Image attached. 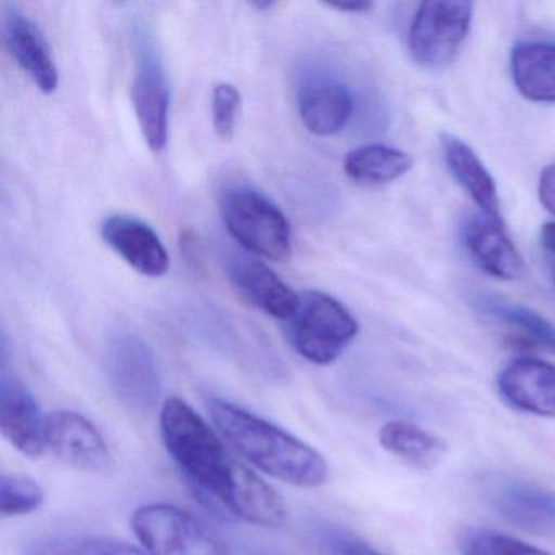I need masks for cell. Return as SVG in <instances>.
Masks as SVG:
<instances>
[{"label":"cell","instance_id":"obj_1","mask_svg":"<svg viewBox=\"0 0 555 555\" xmlns=\"http://www.w3.org/2000/svg\"><path fill=\"white\" fill-rule=\"evenodd\" d=\"M207 411L220 437L261 473L301 489H317L330 480L323 454L284 428L223 399L207 401Z\"/></svg>","mask_w":555,"mask_h":555},{"label":"cell","instance_id":"obj_2","mask_svg":"<svg viewBox=\"0 0 555 555\" xmlns=\"http://www.w3.org/2000/svg\"><path fill=\"white\" fill-rule=\"evenodd\" d=\"M160 431L168 454L191 487L225 508L242 461L227 451L219 431L180 396L162 405Z\"/></svg>","mask_w":555,"mask_h":555},{"label":"cell","instance_id":"obj_3","mask_svg":"<svg viewBox=\"0 0 555 555\" xmlns=\"http://www.w3.org/2000/svg\"><path fill=\"white\" fill-rule=\"evenodd\" d=\"M225 229L246 251L285 262L294 253V233L285 214L253 188H230L220 199Z\"/></svg>","mask_w":555,"mask_h":555},{"label":"cell","instance_id":"obj_4","mask_svg":"<svg viewBox=\"0 0 555 555\" xmlns=\"http://www.w3.org/2000/svg\"><path fill=\"white\" fill-rule=\"evenodd\" d=\"M288 343L297 353L317 365H330L343 356L359 334V323L336 298L307 291L294 317L287 321Z\"/></svg>","mask_w":555,"mask_h":555},{"label":"cell","instance_id":"obj_5","mask_svg":"<svg viewBox=\"0 0 555 555\" xmlns=\"http://www.w3.org/2000/svg\"><path fill=\"white\" fill-rule=\"evenodd\" d=\"M131 526L149 555H233L217 532L193 513L170 503L139 506Z\"/></svg>","mask_w":555,"mask_h":555},{"label":"cell","instance_id":"obj_6","mask_svg":"<svg viewBox=\"0 0 555 555\" xmlns=\"http://www.w3.org/2000/svg\"><path fill=\"white\" fill-rule=\"evenodd\" d=\"M473 4L464 0L422 2L409 28V51L415 63L441 69L453 63L469 34Z\"/></svg>","mask_w":555,"mask_h":555},{"label":"cell","instance_id":"obj_7","mask_svg":"<svg viewBox=\"0 0 555 555\" xmlns=\"http://www.w3.org/2000/svg\"><path fill=\"white\" fill-rule=\"evenodd\" d=\"M106 376L116 398L135 412H149L160 398L154 353L139 337L119 336L106 352Z\"/></svg>","mask_w":555,"mask_h":555},{"label":"cell","instance_id":"obj_8","mask_svg":"<svg viewBox=\"0 0 555 555\" xmlns=\"http://www.w3.org/2000/svg\"><path fill=\"white\" fill-rule=\"evenodd\" d=\"M487 505L509 525L542 534L555 526V493L519 477L496 474L480 486Z\"/></svg>","mask_w":555,"mask_h":555},{"label":"cell","instance_id":"obj_9","mask_svg":"<svg viewBox=\"0 0 555 555\" xmlns=\"http://www.w3.org/2000/svg\"><path fill=\"white\" fill-rule=\"evenodd\" d=\"M47 451L57 461L83 473H105L112 464V453L99 428L74 411L51 412L47 415Z\"/></svg>","mask_w":555,"mask_h":555},{"label":"cell","instance_id":"obj_10","mask_svg":"<svg viewBox=\"0 0 555 555\" xmlns=\"http://www.w3.org/2000/svg\"><path fill=\"white\" fill-rule=\"evenodd\" d=\"M132 105L149 147L162 152L168 141L170 92L160 61L147 41L141 40L138 69L132 83Z\"/></svg>","mask_w":555,"mask_h":555},{"label":"cell","instance_id":"obj_11","mask_svg":"<svg viewBox=\"0 0 555 555\" xmlns=\"http://www.w3.org/2000/svg\"><path fill=\"white\" fill-rule=\"evenodd\" d=\"M0 431L24 456L40 457L47 451V415L30 389L8 370L0 375Z\"/></svg>","mask_w":555,"mask_h":555},{"label":"cell","instance_id":"obj_12","mask_svg":"<svg viewBox=\"0 0 555 555\" xmlns=\"http://www.w3.org/2000/svg\"><path fill=\"white\" fill-rule=\"evenodd\" d=\"M500 395L509 405L539 417L555 418V365L534 357H519L503 366Z\"/></svg>","mask_w":555,"mask_h":555},{"label":"cell","instance_id":"obj_13","mask_svg":"<svg viewBox=\"0 0 555 555\" xmlns=\"http://www.w3.org/2000/svg\"><path fill=\"white\" fill-rule=\"evenodd\" d=\"M102 238L131 268L145 278H162L170 258L160 236L144 220L115 214L102 223Z\"/></svg>","mask_w":555,"mask_h":555},{"label":"cell","instance_id":"obj_14","mask_svg":"<svg viewBox=\"0 0 555 555\" xmlns=\"http://www.w3.org/2000/svg\"><path fill=\"white\" fill-rule=\"evenodd\" d=\"M298 116L308 132L330 138L349 125L353 99L340 80L330 76H311L297 90Z\"/></svg>","mask_w":555,"mask_h":555},{"label":"cell","instance_id":"obj_15","mask_svg":"<svg viewBox=\"0 0 555 555\" xmlns=\"http://www.w3.org/2000/svg\"><path fill=\"white\" fill-rule=\"evenodd\" d=\"M227 275L236 292L262 313L288 321L297 311L300 295L264 262L235 256L227 264Z\"/></svg>","mask_w":555,"mask_h":555},{"label":"cell","instance_id":"obj_16","mask_svg":"<svg viewBox=\"0 0 555 555\" xmlns=\"http://www.w3.org/2000/svg\"><path fill=\"white\" fill-rule=\"evenodd\" d=\"M4 37L14 60L44 95L56 92L60 74L50 44L40 28L17 8L4 14Z\"/></svg>","mask_w":555,"mask_h":555},{"label":"cell","instance_id":"obj_17","mask_svg":"<svg viewBox=\"0 0 555 555\" xmlns=\"http://www.w3.org/2000/svg\"><path fill=\"white\" fill-rule=\"evenodd\" d=\"M463 238L477 264L493 278L516 281L525 274L521 255L496 217H470L464 225Z\"/></svg>","mask_w":555,"mask_h":555},{"label":"cell","instance_id":"obj_18","mask_svg":"<svg viewBox=\"0 0 555 555\" xmlns=\"http://www.w3.org/2000/svg\"><path fill=\"white\" fill-rule=\"evenodd\" d=\"M225 509L259 528H281L288 518V508L281 493L243 463L236 470Z\"/></svg>","mask_w":555,"mask_h":555},{"label":"cell","instance_id":"obj_19","mask_svg":"<svg viewBox=\"0 0 555 555\" xmlns=\"http://www.w3.org/2000/svg\"><path fill=\"white\" fill-rule=\"evenodd\" d=\"M512 76L529 102L555 103V44L521 41L512 51Z\"/></svg>","mask_w":555,"mask_h":555},{"label":"cell","instance_id":"obj_20","mask_svg":"<svg viewBox=\"0 0 555 555\" xmlns=\"http://www.w3.org/2000/svg\"><path fill=\"white\" fill-rule=\"evenodd\" d=\"M444 162L457 183L473 197L474 203L482 209V214L500 219L499 191L492 175L477 157L476 152L454 135L441 138Z\"/></svg>","mask_w":555,"mask_h":555},{"label":"cell","instance_id":"obj_21","mask_svg":"<svg viewBox=\"0 0 555 555\" xmlns=\"http://www.w3.org/2000/svg\"><path fill=\"white\" fill-rule=\"evenodd\" d=\"M379 443L392 456L422 474L435 469L447 454V443L440 437L405 421L383 425Z\"/></svg>","mask_w":555,"mask_h":555},{"label":"cell","instance_id":"obj_22","mask_svg":"<svg viewBox=\"0 0 555 555\" xmlns=\"http://www.w3.org/2000/svg\"><path fill=\"white\" fill-rule=\"evenodd\" d=\"M412 157L388 145H363L346 155L344 171L360 184H385L404 177L412 168Z\"/></svg>","mask_w":555,"mask_h":555},{"label":"cell","instance_id":"obj_23","mask_svg":"<svg viewBox=\"0 0 555 555\" xmlns=\"http://www.w3.org/2000/svg\"><path fill=\"white\" fill-rule=\"evenodd\" d=\"M21 555H149L144 548L119 539L96 535H41L30 539Z\"/></svg>","mask_w":555,"mask_h":555},{"label":"cell","instance_id":"obj_24","mask_svg":"<svg viewBox=\"0 0 555 555\" xmlns=\"http://www.w3.org/2000/svg\"><path fill=\"white\" fill-rule=\"evenodd\" d=\"M479 301L483 311L499 320L500 323L515 330L522 340L531 344V346L539 347V349L555 353V326L548 323L545 318H542L541 314L528 310V308L519 307V305L489 297V295L480 297Z\"/></svg>","mask_w":555,"mask_h":555},{"label":"cell","instance_id":"obj_25","mask_svg":"<svg viewBox=\"0 0 555 555\" xmlns=\"http://www.w3.org/2000/svg\"><path fill=\"white\" fill-rule=\"evenodd\" d=\"M44 502L43 487L22 474L0 476V513L4 518L37 512Z\"/></svg>","mask_w":555,"mask_h":555},{"label":"cell","instance_id":"obj_26","mask_svg":"<svg viewBox=\"0 0 555 555\" xmlns=\"http://www.w3.org/2000/svg\"><path fill=\"white\" fill-rule=\"evenodd\" d=\"M461 555H552L512 535L487 529H470L460 539Z\"/></svg>","mask_w":555,"mask_h":555},{"label":"cell","instance_id":"obj_27","mask_svg":"<svg viewBox=\"0 0 555 555\" xmlns=\"http://www.w3.org/2000/svg\"><path fill=\"white\" fill-rule=\"evenodd\" d=\"M242 96L238 89L230 83H219L212 92V122L217 135L230 141L235 134Z\"/></svg>","mask_w":555,"mask_h":555},{"label":"cell","instance_id":"obj_28","mask_svg":"<svg viewBox=\"0 0 555 555\" xmlns=\"http://www.w3.org/2000/svg\"><path fill=\"white\" fill-rule=\"evenodd\" d=\"M326 545L331 555H383L375 547L344 531H333L326 535Z\"/></svg>","mask_w":555,"mask_h":555},{"label":"cell","instance_id":"obj_29","mask_svg":"<svg viewBox=\"0 0 555 555\" xmlns=\"http://www.w3.org/2000/svg\"><path fill=\"white\" fill-rule=\"evenodd\" d=\"M539 201L555 219V164L547 165L539 177Z\"/></svg>","mask_w":555,"mask_h":555},{"label":"cell","instance_id":"obj_30","mask_svg":"<svg viewBox=\"0 0 555 555\" xmlns=\"http://www.w3.org/2000/svg\"><path fill=\"white\" fill-rule=\"evenodd\" d=\"M541 245L544 248L548 266H551L552 279H554L555 284V223H547L542 229Z\"/></svg>","mask_w":555,"mask_h":555},{"label":"cell","instance_id":"obj_31","mask_svg":"<svg viewBox=\"0 0 555 555\" xmlns=\"http://www.w3.org/2000/svg\"><path fill=\"white\" fill-rule=\"evenodd\" d=\"M327 8L349 12V14H366L370 9H373V4L372 2H365V0H344V2H330Z\"/></svg>","mask_w":555,"mask_h":555},{"label":"cell","instance_id":"obj_32","mask_svg":"<svg viewBox=\"0 0 555 555\" xmlns=\"http://www.w3.org/2000/svg\"><path fill=\"white\" fill-rule=\"evenodd\" d=\"M253 5H255L258 11H268V9L274 8V2H255Z\"/></svg>","mask_w":555,"mask_h":555}]
</instances>
